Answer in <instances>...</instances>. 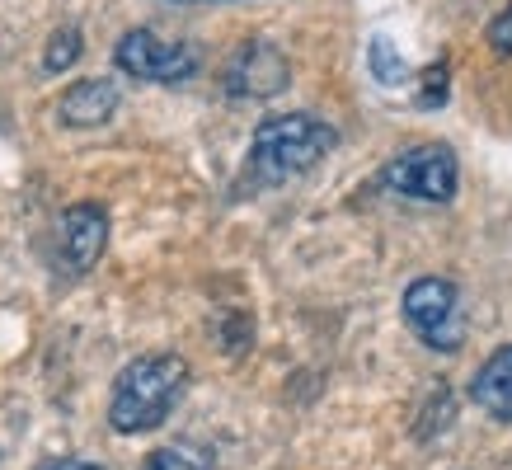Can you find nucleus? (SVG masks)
<instances>
[{
  "mask_svg": "<svg viewBox=\"0 0 512 470\" xmlns=\"http://www.w3.org/2000/svg\"><path fill=\"white\" fill-rule=\"evenodd\" d=\"M188 391V362L179 353H146L113 381L109 423L118 433H151L174 414Z\"/></svg>",
  "mask_w": 512,
  "mask_h": 470,
  "instance_id": "nucleus-1",
  "label": "nucleus"
},
{
  "mask_svg": "<svg viewBox=\"0 0 512 470\" xmlns=\"http://www.w3.org/2000/svg\"><path fill=\"white\" fill-rule=\"evenodd\" d=\"M339 132L311 113H278L268 123L254 127V141H249V174L259 184H287L296 174L315 170L320 160L334 151Z\"/></svg>",
  "mask_w": 512,
  "mask_h": 470,
  "instance_id": "nucleus-2",
  "label": "nucleus"
},
{
  "mask_svg": "<svg viewBox=\"0 0 512 470\" xmlns=\"http://www.w3.org/2000/svg\"><path fill=\"white\" fill-rule=\"evenodd\" d=\"M386 188H395L400 198H414V203H451L456 198V184H461V170H456V156L442 141H428V146H414L386 165Z\"/></svg>",
  "mask_w": 512,
  "mask_h": 470,
  "instance_id": "nucleus-3",
  "label": "nucleus"
},
{
  "mask_svg": "<svg viewBox=\"0 0 512 470\" xmlns=\"http://www.w3.org/2000/svg\"><path fill=\"white\" fill-rule=\"evenodd\" d=\"M404 320L437 353H456L466 329H461V311H456V287L447 278H419L404 292Z\"/></svg>",
  "mask_w": 512,
  "mask_h": 470,
  "instance_id": "nucleus-4",
  "label": "nucleus"
},
{
  "mask_svg": "<svg viewBox=\"0 0 512 470\" xmlns=\"http://www.w3.org/2000/svg\"><path fill=\"white\" fill-rule=\"evenodd\" d=\"M113 62L118 71H127L132 80H156V85H179L198 71V52L184 43H170L151 29H132L118 38L113 47Z\"/></svg>",
  "mask_w": 512,
  "mask_h": 470,
  "instance_id": "nucleus-5",
  "label": "nucleus"
},
{
  "mask_svg": "<svg viewBox=\"0 0 512 470\" xmlns=\"http://www.w3.org/2000/svg\"><path fill=\"white\" fill-rule=\"evenodd\" d=\"M292 66L273 43H245L226 66V94L235 99H273L287 90Z\"/></svg>",
  "mask_w": 512,
  "mask_h": 470,
  "instance_id": "nucleus-6",
  "label": "nucleus"
},
{
  "mask_svg": "<svg viewBox=\"0 0 512 470\" xmlns=\"http://www.w3.org/2000/svg\"><path fill=\"white\" fill-rule=\"evenodd\" d=\"M104 245H109V212L99 203L66 207L62 231H57V250H62L66 273H90L99 264Z\"/></svg>",
  "mask_w": 512,
  "mask_h": 470,
  "instance_id": "nucleus-7",
  "label": "nucleus"
},
{
  "mask_svg": "<svg viewBox=\"0 0 512 470\" xmlns=\"http://www.w3.org/2000/svg\"><path fill=\"white\" fill-rule=\"evenodd\" d=\"M118 113V85L113 80H76L57 99V118L66 127H104Z\"/></svg>",
  "mask_w": 512,
  "mask_h": 470,
  "instance_id": "nucleus-8",
  "label": "nucleus"
},
{
  "mask_svg": "<svg viewBox=\"0 0 512 470\" xmlns=\"http://www.w3.org/2000/svg\"><path fill=\"white\" fill-rule=\"evenodd\" d=\"M470 400L498 423H512V348H498L470 381Z\"/></svg>",
  "mask_w": 512,
  "mask_h": 470,
  "instance_id": "nucleus-9",
  "label": "nucleus"
},
{
  "mask_svg": "<svg viewBox=\"0 0 512 470\" xmlns=\"http://www.w3.org/2000/svg\"><path fill=\"white\" fill-rule=\"evenodd\" d=\"M141 470H212V456L202 447H188V442H174V447H160V452L146 456Z\"/></svg>",
  "mask_w": 512,
  "mask_h": 470,
  "instance_id": "nucleus-10",
  "label": "nucleus"
},
{
  "mask_svg": "<svg viewBox=\"0 0 512 470\" xmlns=\"http://www.w3.org/2000/svg\"><path fill=\"white\" fill-rule=\"evenodd\" d=\"M80 52H85V38H80V29H57L52 38H47V52H43V71H66V66L76 62Z\"/></svg>",
  "mask_w": 512,
  "mask_h": 470,
  "instance_id": "nucleus-11",
  "label": "nucleus"
},
{
  "mask_svg": "<svg viewBox=\"0 0 512 470\" xmlns=\"http://www.w3.org/2000/svg\"><path fill=\"white\" fill-rule=\"evenodd\" d=\"M372 71H376V80H386V85H395V80L409 76V66H404V57L386 43V38H376V43H372Z\"/></svg>",
  "mask_w": 512,
  "mask_h": 470,
  "instance_id": "nucleus-12",
  "label": "nucleus"
},
{
  "mask_svg": "<svg viewBox=\"0 0 512 470\" xmlns=\"http://www.w3.org/2000/svg\"><path fill=\"white\" fill-rule=\"evenodd\" d=\"M489 47H494V52H503V57L512 52V0L494 15V24H489Z\"/></svg>",
  "mask_w": 512,
  "mask_h": 470,
  "instance_id": "nucleus-13",
  "label": "nucleus"
},
{
  "mask_svg": "<svg viewBox=\"0 0 512 470\" xmlns=\"http://www.w3.org/2000/svg\"><path fill=\"white\" fill-rule=\"evenodd\" d=\"M423 80H428V90H423L419 99L423 104H442V99H447V66H433Z\"/></svg>",
  "mask_w": 512,
  "mask_h": 470,
  "instance_id": "nucleus-14",
  "label": "nucleus"
},
{
  "mask_svg": "<svg viewBox=\"0 0 512 470\" xmlns=\"http://www.w3.org/2000/svg\"><path fill=\"white\" fill-rule=\"evenodd\" d=\"M52 470H104V466H94V461H62V466H52Z\"/></svg>",
  "mask_w": 512,
  "mask_h": 470,
  "instance_id": "nucleus-15",
  "label": "nucleus"
}]
</instances>
